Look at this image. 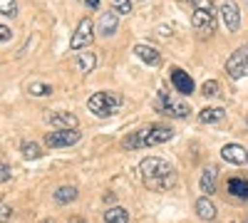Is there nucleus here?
Here are the masks:
<instances>
[{
    "mask_svg": "<svg viewBox=\"0 0 248 223\" xmlns=\"http://www.w3.org/2000/svg\"><path fill=\"white\" fill-rule=\"evenodd\" d=\"M139 174L144 178V184H147L149 189L154 191H164V189H169L174 184V169L169 161H164L159 156H149V159H144L141 164H139Z\"/></svg>",
    "mask_w": 248,
    "mask_h": 223,
    "instance_id": "obj_1",
    "label": "nucleus"
},
{
    "mask_svg": "<svg viewBox=\"0 0 248 223\" xmlns=\"http://www.w3.org/2000/svg\"><path fill=\"white\" fill-rule=\"evenodd\" d=\"M174 139V129L164 127V124H149L129 136L122 139V147L124 149H147V147H159V144H167V141Z\"/></svg>",
    "mask_w": 248,
    "mask_h": 223,
    "instance_id": "obj_2",
    "label": "nucleus"
},
{
    "mask_svg": "<svg viewBox=\"0 0 248 223\" xmlns=\"http://www.w3.org/2000/svg\"><path fill=\"white\" fill-rule=\"evenodd\" d=\"M122 107V97L114 94V92H94L90 99H87V109L94 114V117H112L117 114Z\"/></svg>",
    "mask_w": 248,
    "mask_h": 223,
    "instance_id": "obj_3",
    "label": "nucleus"
},
{
    "mask_svg": "<svg viewBox=\"0 0 248 223\" xmlns=\"http://www.w3.org/2000/svg\"><path fill=\"white\" fill-rule=\"evenodd\" d=\"M191 25L201 32H214V28H216L214 0H196V8L191 13Z\"/></svg>",
    "mask_w": 248,
    "mask_h": 223,
    "instance_id": "obj_4",
    "label": "nucleus"
},
{
    "mask_svg": "<svg viewBox=\"0 0 248 223\" xmlns=\"http://www.w3.org/2000/svg\"><path fill=\"white\" fill-rule=\"evenodd\" d=\"M226 72H229V77H233V79L248 77V43L241 45V47L229 57V62H226Z\"/></svg>",
    "mask_w": 248,
    "mask_h": 223,
    "instance_id": "obj_5",
    "label": "nucleus"
},
{
    "mask_svg": "<svg viewBox=\"0 0 248 223\" xmlns=\"http://www.w3.org/2000/svg\"><path fill=\"white\" fill-rule=\"evenodd\" d=\"M92 40H94V23H92L90 17H85V20H79L77 30L72 32L70 47H72V50H85V47L92 45Z\"/></svg>",
    "mask_w": 248,
    "mask_h": 223,
    "instance_id": "obj_6",
    "label": "nucleus"
},
{
    "mask_svg": "<svg viewBox=\"0 0 248 223\" xmlns=\"http://www.w3.org/2000/svg\"><path fill=\"white\" fill-rule=\"evenodd\" d=\"M82 139V134L77 129H55L45 134V147L50 149H62V147H72Z\"/></svg>",
    "mask_w": 248,
    "mask_h": 223,
    "instance_id": "obj_7",
    "label": "nucleus"
},
{
    "mask_svg": "<svg viewBox=\"0 0 248 223\" xmlns=\"http://www.w3.org/2000/svg\"><path fill=\"white\" fill-rule=\"evenodd\" d=\"M221 20H223V25L229 32H236L241 28V10L233 0H223L221 3Z\"/></svg>",
    "mask_w": 248,
    "mask_h": 223,
    "instance_id": "obj_8",
    "label": "nucleus"
},
{
    "mask_svg": "<svg viewBox=\"0 0 248 223\" xmlns=\"http://www.w3.org/2000/svg\"><path fill=\"white\" fill-rule=\"evenodd\" d=\"M156 109L161 112V114H167V117H174V119H184V117H189V107L186 104H179V102H174V99H169L167 94H159V104H156Z\"/></svg>",
    "mask_w": 248,
    "mask_h": 223,
    "instance_id": "obj_9",
    "label": "nucleus"
},
{
    "mask_svg": "<svg viewBox=\"0 0 248 223\" xmlns=\"http://www.w3.org/2000/svg\"><path fill=\"white\" fill-rule=\"evenodd\" d=\"M45 121L55 129H77V117L70 112H47Z\"/></svg>",
    "mask_w": 248,
    "mask_h": 223,
    "instance_id": "obj_10",
    "label": "nucleus"
},
{
    "mask_svg": "<svg viewBox=\"0 0 248 223\" xmlns=\"http://www.w3.org/2000/svg\"><path fill=\"white\" fill-rule=\"evenodd\" d=\"M221 156H223V161H229V164H238V166L248 161V151L241 144H226L221 149Z\"/></svg>",
    "mask_w": 248,
    "mask_h": 223,
    "instance_id": "obj_11",
    "label": "nucleus"
},
{
    "mask_svg": "<svg viewBox=\"0 0 248 223\" xmlns=\"http://www.w3.org/2000/svg\"><path fill=\"white\" fill-rule=\"evenodd\" d=\"M117 25H119V13H117V10H109V13H102L97 30H99V35L109 37V35L117 32Z\"/></svg>",
    "mask_w": 248,
    "mask_h": 223,
    "instance_id": "obj_12",
    "label": "nucleus"
},
{
    "mask_svg": "<svg viewBox=\"0 0 248 223\" xmlns=\"http://www.w3.org/2000/svg\"><path fill=\"white\" fill-rule=\"evenodd\" d=\"M171 82H174V87H176V92H181V94H191L194 92V79L186 74L184 70H171Z\"/></svg>",
    "mask_w": 248,
    "mask_h": 223,
    "instance_id": "obj_13",
    "label": "nucleus"
},
{
    "mask_svg": "<svg viewBox=\"0 0 248 223\" xmlns=\"http://www.w3.org/2000/svg\"><path fill=\"white\" fill-rule=\"evenodd\" d=\"M134 55L141 59V62H147V65H152V67H156V65L161 62L159 50L152 47V45H137V47H134Z\"/></svg>",
    "mask_w": 248,
    "mask_h": 223,
    "instance_id": "obj_14",
    "label": "nucleus"
},
{
    "mask_svg": "<svg viewBox=\"0 0 248 223\" xmlns=\"http://www.w3.org/2000/svg\"><path fill=\"white\" fill-rule=\"evenodd\" d=\"M216 178H218V169L216 166H206L201 174V191L206 196H214L216 193Z\"/></svg>",
    "mask_w": 248,
    "mask_h": 223,
    "instance_id": "obj_15",
    "label": "nucleus"
},
{
    "mask_svg": "<svg viewBox=\"0 0 248 223\" xmlns=\"http://www.w3.org/2000/svg\"><path fill=\"white\" fill-rule=\"evenodd\" d=\"M226 189H229V193H231L233 198H241V201H246V198H248V181H246V178H241V176L229 178Z\"/></svg>",
    "mask_w": 248,
    "mask_h": 223,
    "instance_id": "obj_16",
    "label": "nucleus"
},
{
    "mask_svg": "<svg viewBox=\"0 0 248 223\" xmlns=\"http://www.w3.org/2000/svg\"><path fill=\"white\" fill-rule=\"evenodd\" d=\"M226 109L223 107H206L199 112V121L201 124H216V121H223Z\"/></svg>",
    "mask_w": 248,
    "mask_h": 223,
    "instance_id": "obj_17",
    "label": "nucleus"
},
{
    "mask_svg": "<svg viewBox=\"0 0 248 223\" xmlns=\"http://www.w3.org/2000/svg\"><path fill=\"white\" fill-rule=\"evenodd\" d=\"M194 208H196V216H199L201 221H214V218H216V213H218V211H216V206L209 201V196H206V198H199Z\"/></svg>",
    "mask_w": 248,
    "mask_h": 223,
    "instance_id": "obj_18",
    "label": "nucleus"
},
{
    "mask_svg": "<svg viewBox=\"0 0 248 223\" xmlns=\"http://www.w3.org/2000/svg\"><path fill=\"white\" fill-rule=\"evenodd\" d=\"M94 67H97V57H94V52H79V55H77V70H79V72L90 74Z\"/></svg>",
    "mask_w": 248,
    "mask_h": 223,
    "instance_id": "obj_19",
    "label": "nucleus"
},
{
    "mask_svg": "<svg viewBox=\"0 0 248 223\" xmlns=\"http://www.w3.org/2000/svg\"><path fill=\"white\" fill-rule=\"evenodd\" d=\"M75 198H77V189L75 186H62V189L55 191V204H60V206L72 204Z\"/></svg>",
    "mask_w": 248,
    "mask_h": 223,
    "instance_id": "obj_20",
    "label": "nucleus"
},
{
    "mask_svg": "<svg viewBox=\"0 0 248 223\" xmlns=\"http://www.w3.org/2000/svg\"><path fill=\"white\" fill-rule=\"evenodd\" d=\"M105 223H129V211H124L122 206H114L105 211Z\"/></svg>",
    "mask_w": 248,
    "mask_h": 223,
    "instance_id": "obj_21",
    "label": "nucleus"
},
{
    "mask_svg": "<svg viewBox=\"0 0 248 223\" xmlns=\"http://www.w3.org/2000/svg\"><path fill=\"white\" fill-rule=\"evenodd\" d=\"M20 151H23L25 159H40L43 156V151H40V147L35 144V141H23V144H20Z\"/></svg>",
    "mask_w": 248,
    "mask_h": 223,
    "instance_id": "obj_22",
    "label": "nucleus"
},
{
    "mask_svg": "<svg viewBox=\"0 0 248 223\" xmlns=\"http://www.w3.org/2000/svg\"><path fill=\"white\" fill-rule=\"evenodd\" d=\"M28 92H30L32 97H47V94H52V87H50V85H43V82H32V85L28 87Z\"/></svg>",
    "mask_w": 248,
    "mask_h": 223,
    "instance_id": "obj_23",
    "label": "nucleus"
},
{
    "mask_svg": "<svg viewBox=\"0 0 248 223\" xmlns=\"http://www.w3.org/2000/svg\"><path fill=\"white\" fill-rule=\"evenodd\" d=\"M0 13L5 17H15L17 15V3L15 0H0Z\"/></svg>",
    "mask_w": 248,
    "mask_h": 223,
    "instance_id": "obj_24",
    "label": "nucleus"
},
{
    "mask_svg": "<svg viewBox=\"0 0 248 223\" xmlns=\"http://www.w3.org/2000/svg\"><path fill=\"white\" fill-rule=\"evenodd\" d=\"M201 94H206V97H216V94H218V82H216V79H209V82H203Z\"/></svg>",
    "mask_w": 248,
    "mask_h": 223,
    "instance_id": "obj_25",
    "label": "nucleus"
},
{
    "mask_svg": "<svg viewBox=\"0 0 248 223\" xmlns=\"http://www.w3.org/2000/svg\"><path fill=\"white\" fill-rule=\"evenodd\" d=\"M114 10L119 15H129L132 13V3H129V0H114Z\"/></svg>",
    "mask_w": 248,
    "mask_h": 223,
    "instance_id": "obj_26",
    "label": "nucleus"
},
{
    "mask_svg": "<svg viewBox=\"0 0 248 223\" xmlns=\"http://www.w3.org/2000/svg\"><path fill=\"white\" fill-rule=\"evenodd\" d=\"M10 37H13V30H10V28H8V25L3 23V25H0V40H3V45L8 43Z\"/></svg>",
    "mask_w": 248,
    "mask_h": 223,
    "instance_id": "obj_27",
    "label": "nucleus"
},
{
    "mask_svg": "<svg viewBox=\"0 0 248 223\" xmlns=\"http://www.w3.org/2000/svg\"><path fill=\"white\" fill-rule=\"evenodd\" d=\"M0 211H3V213H0V218H3V223H8V218L13 216V208H10L8 204H3V208H0Z\"/></svg>",
    "mask_w": 248,
    "mask_h": 223,
    "instance_id": "obj_28",
    "label": "nucleus"
},
{
    "mask_svg": "<svg viewBox=\"0 0 248 223\" xmlns=\"http://www.w3.org/2000/svg\"><path fill=\"white\" fill-rule=\"evenodd\" d=\"M3 174H0V181H3V184H8V178H10V166L8 164H3V169H0Z\"/></svg>",
    "mask_w": 248,
    "mask_h": 223,
    "instance_id": "obj_29",
    "label": "nucleus"
},
{
    "mask_svg": "<svg viewBox=\"0 0 248 223\" xmlns=\"http://www.w3.org/2000/svg\"><path fill=\"white\" fill-rule=\"evenodd\" d=\"M87 5H90V8H97V5H99V0H87Z\"/></svg>",
    "mask_w": 248,
    "mask_h": 223,
    "instance_id": "obj_30",
    "label": "nucleus"
},
{
    "mask_svg": "<svg viewBox=\"0 0 248 223\" xmlns=\"http://www.w3.org/2000/svg\"><path fill=\"white\" fill-rule=\"evenodd\" d=\"M70 223H85V221H82V218H77V216H72V218H70Z\"/></svg>",
    "mask_w": 248,
    "mask_h": 223,
    "instance_id": "obj_31",
    "label": "nucleus"
},
{
    "mask_svg": "<svg viewBox=\"0 0 248 223\" xmlns=\"http://www.w3.org/2000/svg\"><path fill=\"white\" fill-rule=\"evenodd\" d=\"M40 223H57V221H52V218H45V221H40Z\"/></svg>",
    "mask_w": 248,
    "mask_h": 223,
    "instance_id": "obj_32",
    "label": "nucleus"
}]
</instances>
